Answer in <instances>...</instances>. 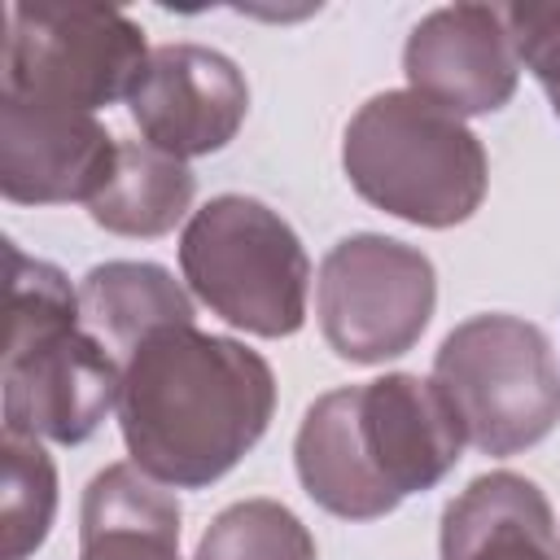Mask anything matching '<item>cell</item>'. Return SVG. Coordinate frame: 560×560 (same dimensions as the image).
I'll return each instance as SVG.
<instances>
[{"label":"cell","instance_id":"obj_8","mask_svg":"<svg viewBox=\"0 0 560 560\" xmlns=\"http://www.w3.org/2000/svg\"><path fill=\"white\" fill-rule=\"evenodd\" d=\"M4 429L61 446L88 442L118 411L122 363L79 324L26 341H4L0 354Z\"/></svg>","mask_w":560,"mask_h":560},{"label":"cell","instance_id":"obj_6","mask_svg":"<svg viewBox=\"0 0 560 560\" xmlns=\"http://www.w3.org/2000/svg\"><path fill=\"white\" fill-rule=\"evenodd\" d=\"M144 31L114 4H4V57L0 96L88 109L127 101L149 61Z\"/></svg>","mask_w":560,"mask_h":560},{"label":"cell","instance_id":"obj_5","mask_svg":"<svg viewBox=\"0 0 560 560\" xmlns=\"http://www.w3.org/2000/svg\"><path fill=\"white\" fill-rule=\"evenodd\" d=\"M433 385L481 455H516L560 424V363L547 332L521 315L455 324L433 354Z\"/></svg>","mask_w":560,"mask_h":560},{"label":"cell","instance_id":"obj_2","mask_svg":"<svg viewBox=\"0 0 560 560\" xmlns=\"http://www.w3.org/2000/svg\"><path fill=\"white\" fill-rule=\"evenodd\" d=\"M464 424L433 376L385 372L319 394L293 438L302 490L341 521L389 516L433 490L464 451Z\"/></svg>","mask_w":560,"mask_h":560},{"label":"cell","instance_id":"obj_10","mask_svg":"<svg viewBox=\"0 0 560 560\" xmlns=\"http://www.w3.org/2000/svg\"><path fill=\"white\" fill-rule=\"evenodd\" d=\"M407 88L455 118L494 114L512 101L521 61L499 4H442L424 13L402 48Z\"/></svg>","mask_w":560,"mask_h":560},{"label":"cell","instance_id":"obj_14","mask_svg":"<svg viewBox=\"0 0 560 560\" xmlns=\"http://www.w3.org/2000/svg\"><path fill=\"white\" fill-rule=\"evenodd\" d=\"M79 319L118 363H127L158 328L192 324V298L166 267L118 258L79 280Z\"/></svg>","mask_w":560,"mask_h":560},{"label":"cell","instance_id":"obj_13","mask_svg":"<svg viewBox=\"0 0 560 560\" xmlns=\"http://www.w3.org/2000/svg\"><path fill=\"white\" fill-rule=\"evenodd\" d=\"M179 499L140 464H109L83 490L79 560H179Z\"/></svg>","mask_w":560,"mask_h":560},{"label":"cell","instance_id":"obj_1","mask_svg":"<svg viewBox=\"0 0 560 560\" xmlns=\"http://www.w3.org/2000/svg\"><path fill=\"white\" fill-rule=\"evenodd\" d=\"M271 416V363L197 324L158 328L122 363L118 424L127 455L175 490H201L232 472Z\"/></svg>","mask_w":560,"mask_h":560},{"label":"cell","instance_id":"obj_7","mask_svg":"<svg viewBox=\"0 0 560 560\" xmlns=\"http://www.w3.org/2000/svg\"><path fill=\"white\" fill-rule=\"evenodd\" d=\"M438 306V271L424 249L359 232L337 241L315 276L319 332L346 363H385L407 354Z\"/></svg>","mask_w":560,"mask_h":560},{"label":"cell","instance_id":"obj_9","mask_svg":"<svg viewBox=\"0 0 560 560\" xmlns=\"http://www.w3.org/2000/svg\"><path fill=\"white\" fill-rule=\"evenodd\" d=\"M140 136L188 162L219 153L249 114V83L232 57L206 44H162L127 92Z\"/></svg>","mask_w":560,"mask_h":560},{"label":"cell","instance_id":"obj_4","mask_svg":"<svg viewBox=\"0 0 560 560\" xmlns=\"http://www.w3.org/2000/svg\"><path fill=\"white\" fill-rule=\"evenodd\" d=\"M179 267L188 289L232 328L289 337L306 324L311 258L289 219L258 197L223 192L192 210Z\"/></svg>","mask_w":560,"mask_h":560},{"label":"cell","instance_id":"obj_19","mask_svg":"<svg viewBox=\"0 0 560 560\" xmlns=\"http://www.w3.org/2000/svg\"><path fill=\"white\" fill-rule=\"evenodd\" d=\"M551 109H556V118H560V92H556V96H551Z\"/></svg>","mask_w":560,"mask_h":560},{"label":"cell","instance_id":"obj_15","mask_svg":"<svg viewBox=\"0 0 560 560\" xmlns=\"http://www.w3.org/2000/svg\"><path fill=\"white\" fill-rule=\"evenodd\" d=\"M192 197L197 175L188 162L153 149L149 140H118L114 171L88 201V214L114 236H166L192 210Z\"/></svg>","mask_w":560,"mask_h":560},{"label":"cell","instance_id":"obj_16","mask_svg":"<svg viewBox=\"0 0 560 560\" xmlns=\"http://www.w3.org/2000/svg\"><path fill=\"white\" fill-rule=\"evenodd\" d=\"M57 468L39 438L4 429L0 438V560H26L52 529Z\"/></svg>","mask_w":560,"mask_h":560},{"label":"cell","instance_id":"obj_18","mask_svg":"<svg viewBox=\"0 0 560 560\" xmlns=\"http://www.w3.org/2000/svg\"><path fill=\"white\" fill-rule=\"evenodd\" d=\"M503 9V26L512 35L516 61L547 88V96L560 92V4H542V0H516V4H499Z\"/></svg>","mask_w":560,"mask_h":560},{"label":"cell","instance_id":"obj_3","mask_svg":"<svg viewBox=\"0 0 560 560\" xmlns=\"http://www.w3.org/2000/svg\"><path fill=\"white\" fill-rule=\"evenodd\" d=\"M341 166L363 201L420 228L472 219L490 184L486 149L468 122L411 88L376 92L354 109L341 140Z\"/></svg>","mask_w":560,"mask_h":560},{"label":"cell","instance_id":"obj_11","mask_svg":"<svg viewBox=\"0 0 560 560\" xmlns=\"http://www.w3.org/2000/svg\"><path fill=\"white\" fill-rule=\"evenodd\" d=\"M118 158V140L88 109L0 96V192L18 206L92 201Z\"/></svg>","mask_w":560,"mask_h":560},{"label":"cell","instance_id":"obj_12","mask_svg":"<svg viewBox=\"0 0 560 560\" xmlns=\"http://www.w3.org/2000/svg\"><path fill=\"white\" fill-rule=\"evenodd\" d=\"M442 560H560L547 494L508 468L472 477L442 512Z\"/></svg>","mask_w":560,"mask_h":560},{"label":"cell","instance_id":"obj_17","mask_svg":"<svg viewBox=\"0 0 560 560\" xmlns=\"http://www.w3.org/2000/svg\"><path fill=\"white\" fill-rule=\"evenodd\" d=\"M192 560H315V538L280 499H241L206 525Z\"/></svg>","mask_w":560,"mask_h":560}]
</instances>
